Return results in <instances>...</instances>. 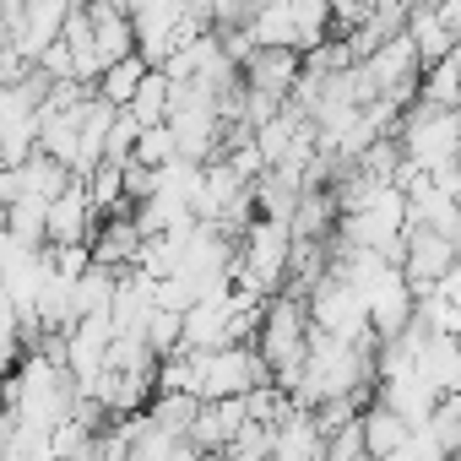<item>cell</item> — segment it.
I'll return each instance as SVG.
<instances>
[{
  "label": "cell",
  "instance_id": "cell-1",
  "mask_svg": "<svg viewBox=\"0 0 461 461\" xmlns=\"http://www.w3.org/2000/svg\"><path fill=\"white\" fill-rule=\"evenodd\" d=\"M369 385H375V348L342 342L331 331H310V353H304V369L288 396L299 407H321L337 396H364Z\"/></svg>",
  "mask_w": 461,
  "mask_h": 461
},
{
  "label": "cell",
  "instance_id": "cell-2",
  "mask_svg": "<svg viewBox=\"0 0 461 461\" xmlns=\"http://www.w3.org/2000/svg\"><path fill=\"white\" fill-rule=\"evenodd\" d=\"M310 304H304V294H272L267 299V310H261V326H256V353L267 358V369H272V380L283 385V391H294V380H299V369H304V353H310Z\"/></svg>",
  "mask_w": 461,
  "mask_h": 461
},
{
  "label": "cell",
  "instance_id": "cell-3",
  "mask_svg": "<svg viewBox=\"0 0 461 461\" xmlns=\"http://www.w3.org/2000/svg\"><path fill=\"white\" fill-rule=\"evenodd\" d=\"M288 261H294V228L277 217H256L234 245V283L272 299L288 288Z\"/></svg>",
  "mask_w": 461,
  "mask_h": 461
},
{
  "label": "cell",
  "instance_id": "cell-4",
  "mask_svg": "<svg viewBox=\"0 0 461 461\" xmlns=\"http://www.w3.org/2000/svg\"><path fill=\"white\" fill-rule=\"evenodd\" d=\"M396 141H402V158L423 174H434L445 163H461V109L412 98V109L396 120Z\"/></svg>",
  "mask_w": 461,
  "mask_h": 461
},
{
  "label": "cell",
  "instance_id": "cell-5",
  "mask_svg": "<svg viewBox=\"0 0 461 461\" xmlns=\"http://www.w3.org/2000/svg\"><path fill=\"white\" fill-rule=\"evenodd\" d=\"M195 364V396L201 402H222V396H245L256 385L272 380L267 358L256 353V342H234V348H201L190 353Z\"/></svg>",
  "mask_w": 461,
  "mask_h": 461
},
{
  "label": "cell",
  "instance_id": "cell-6",
  "mask_svg": "<svg viewBox=\"0 0 461 461\" xmlns=\"http://www.w3.org/2000/svg\"><path fill=\"white\" fill-rule=\"evenodd\" d=\"M304 304H310V326H315V331H331V337L358 342V348H380V337H375V326H369V310H364V299H358V288H353L348 277L326 272V277L304 294Z\"/></svg>",
  "mask_w": 461,
  "mask_h": 461
},
{
  "label": "cell",
  "instance_id": "cell-7",
  "mask_svg": "<svg viewBox=\"0 0 461 461\" xmlns=\"http://www.w3.org/2000/svg\"><path fill=\"white\" fill-rule=\"evenodd\" d=\"M12 50L28 60V66H39L55 44H60V33H66V17H71V0H12Z\"/></svg>",
  "mask_w": 461,
  "mask_h": 461
},
{
  "label": "cell",
  "instance_id": "cell-8",
  "mask_svg": "<svg viewBox=\"0 0 461 461\" xmlns=\"http://www.w3.org/2000/svg\"><path fill=\"white\" fill-rule=\"evenodd\" d=\"M461 261V245L456 240H445V234H434V228H407V240H402V272H407V283H412V294H423L434 277H445L450 267Z\"/></svg>",
  "mask_w": 461,
  "mask_h": 461
},
{
  "label": "cell",
  "instance_id": "cell-9",
  "mask_svg": "<svg viewBox=\"0 0 461 461\" xmlns=\"http://www.w3.org/2000/svg\"><path fill=\"white\" fill-rule=\"evenodd\" d=\"M299 71H304V55H299V50H256V55L245 60V87H250V93H267V98H277V104H288L294 87H299Z\"/></svg>",
  "mask_w": 461,
  "mask_h": 461
},
{
  "label": "cell",
  "instance_id": "cell-10",
  "mask_svg": "<svg viewBox=\"0 0 461 461\" xmlns=\"http://www.w3.org/2000/svg\"><path fill=\"white\" fill-rule=\"evenodd\" d=\"M141 228H136V217H125V212H114V217H98V228H93V240H87V250H93V261L98 267H109V272H131L136 267V256H141Z\"/></svg>",
  "mask_w": 461,
  "mask_h": 461
},
{
  "label": "cell",
  "instance_id": "cell-11",
  "mask_svg": "<svg viewBox=\"0 0 461 461\" xmlns=\"http://www.w3.org/2000/svg\"><path fill=\"white\" fill-rule=\"evenodd\" d=\"M245 39L256 50H299V23H294V0H261L256 17L245 23Z\"/></svg>",
  "mask_w": 461,
  "mask_h": 461
},
{
  "label": "cell",
  "instance_id": "cell-12",
  "mask_svg": "<svg viewBox=\"0 0 461 461\" xmlns=\"http://www.w3.org/2000/svg\"><path fill=\"white\" fill-rule=\"evenodd\" d=\"M358 429H364V450H369V461H385V456H396V450L412 439V423H407L402 412H391L385 402H369L364 418H358Z\"/></svg>",
  "mask_w": 461,
  "mask_h": 461
},
{
  "label": "cell",
  "instance_id": "cell-13",
  "mask_svg": "<svg viewBox=\"0 0 461 461\" xmlns=\"http://www.w3.org/2000/svg\"><path fill=\"white\" fill-rule=\"evenodd\" d=\"M407 39L418 44V60L423 66H434V60H445L450 50H456V28L439 17V6H434V0H423V6H412V17H407Z\"/></svg>",
  "mask_w": 461,
  "mask_h": 461
},
{
  "label": "cell",
  "instance_id": "cell-14",
  "mask_svg": "<svg viewBox=\"0 0 461 461\" xmlns=\"http://www.w3.org/2000/svg\"><path fill=\"white\" fill-rule=\"evenodd\" d=\"M147 71H152V66H147L141 55H125V60H114V66L98 77V98H104V104H114V109H125V104L136 98V87L147 82Z\"/></svg>",
  "mask_w": 461,
  "mask_h": 461
},
{
  "label": "cell",
  "instance_id": "cell-15",
  "mask_svg": "<svg viewBox=\"0 0 461 461\" xmlns=\"http://www.w3.org/2000/svg\"><path fill=\"white\" fill-rule=\"evenodd\" d=\"M125 109L136 114V125H163L168 109H174V82H168L163 71H147V82L136 87V98H131Z\"/></svg>",
  "mask_w": 461,
  "mask_h": 461
},
{
  "label": "cell",
  "instance_id": "cell-16",
  "mask_svg": "<svg viewBox=\"0 0 461 461\" xmlns=\"http://www.w3.org/2000/svg\"><path fill=\"white\" fill-rule=\"evenodd\" d=\"M131 158H136V163H147V168H168V163L179 158V141H174L168 120H163V125H141V131H136Z\"/></svg>",
  "mask_w": 461,
  "mask_h": 461
},
{
  "label": "cell",
  "instance_id": "cell-17",
  "mask_svg": "<svg viewBox=\"0 0 461 461\" xmlns=\"http://www.w3.org/2000/svg\"><path fill=\"white\" fill-rule=\"evenodd\" d=\"M423 294H434L439 304H450V310H461V261H456V267H450L445 277H434V283H429Z\"/></svg>",
  "mask_w": 461,
  "mask_h": 461
},
{
  "label": "cell",
  "instance_id": "cell-18",
  "mask_svg": "<svg viewBox=\"0 0 461 461\" xmlns=\"http://www.w3.org/2000/svg\"><path fill=\"white\" fill-rule=\"evenodd\" d=\"M28 71H33V66H28V60L12 50V44H0V87H17Z\"/></svg>",
  "mask_w": 461,
  "mask_h": 461
},
{
  "label": "cell",
  "instance_id": "cell-19",
  "mask_svg": "<svg viewBox=\"0 0 461 461\" xmlns=\"http://www.w3.org/2000/svg\"><path fill=\"white\" fill-rule=\"evenodd\" d=\"M456 342H461V326H456Z\"/></svg>",
  "mask_w": 461,
  "mask_h": 461
},
{
  "label": "cell",
  "instance_id": "cell-20",
  "mask_svg": "<svg viewBox=\"0 0 461 461\" xmlns=\"http://www.w3.org/2000/svg\"><path fill=\"white\" fill-rule=\"evenodd\" d=\"M0 6H12V0H0Z\"/></svg>",
  "mask_w": 461,
  "mask_h": 461
}]
</instances>
